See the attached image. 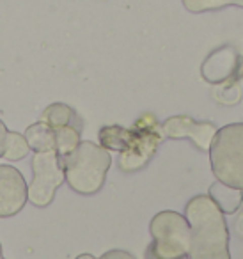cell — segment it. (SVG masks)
Wrapping results in <instances>:
<instances>
[{"label":"cell","mask_w":243,"mask_h":259,"mask_svg":"<svg viewBox=\"0 0 243 259\" xmlns=\"http://www.w3.org/2000/svg\"><path fill=\"white\" fill-rule=\"evenodd\" d=\"M217 126L208 121H195L190 115H172L161 124L164 139H192L195 146L202 151H210L211 142L217 135Z\"/></svg>","instance_id":"7"},{"label":"cell","mask_w":243,"mask_h":259,"mask_svg":"<svg viewBox=\"0 0 243 259\" xmlns=\"http://www.w3.org/2000/svg\"><path fill=\"white\" fill-rule=\"evenodd\" d=\"M132 130V142H130L128 149H125L119 156V169L123 172H135V170L146 167L164 139L161 126H158L154 117L149 114L142 115Z\"/></svg>","instance_id":"6"},{"label":"cell","mask_w":243,"mask_h":259,"mask_svg":"<svg viewBox=\"0 0 243 259\" xmlns=\"http://www.w3.org/2000/svg\"><path fill=\"white\" fill-rule=\"evenodd\" d=\"M133 139V130L123 128V126H105L100 130V144L105 149L123 153L128 149Z\"/></svg>","instance_id":"13"},{"label":"cell","mask_w":243,"mask_h":259,"mask_svg":"<svg viewBox=\"0 0 243 259\" xmlns=\"http://www.w3.org/2000/svg\"><path fill=\"white\" fill-rule=\"evenodd\" d=\"M210 197L217 202V206L227 215H232L239 209V206L243 204V192L241 188L231 187L225 185L222 181L217 180V183H213L210 187Z\"/></svg>","instance_id":"10"},{"label":"cell","mask_w":243,"mask_h":259,"mask_svg":"<svg viewBox=\"0 0 243 259\" xmlns=\"http://www.w3.org/2000/svg\"><path fill=\"white\" fill-rule=\"evenodd\" d=\"M29 201V187L18 169L0 165V219L18 215Z\"/></svg>","instance_id":"8"},{"label":"cell","mask_w":243,"mask_h":259,"mask_svg":"<svg viewBox=\"0 0 243 259\" xmlns=\"http://www.w3.org/2000/svg\"><path fill=\"white\" fill-rule=\"evenodd\" d=\"M55 130V142H57V148L55 151L59 153V156L66 158L68 155H71L76 148L80 146V132L82 130L75 128V126H59Z\"/></svg>","instance_id":"14"},{"label":"cell","mask_w":243,"mask_h":259,"mask_svg":"<svg viewBox=\"0 0 243 259\" xmlns=\"http://www.w3.org/2000/svg\"><path fill=\"white\" fill-rule=\"evenodd\" d=\"M25 139L34 153L55 151V148H57L55 130L45 121H37L34 124H30L25 130Z\"/></svg>","instance_id":"11"},{"label":"cell","mask_w":243,"mask_h":259,"mask_svg":"<svg viewBox=\"0 0 243 259\" xmlns=\"http://www.w3.org/2000/svg\"><path fill=\"white\" fill-rule=\"evenodd\" d=\"M39 121L48 122L52 128H59V126H75V128L82 130V121H80L78 114L66 103H52L50 107L45 108Z\"/></svg>","instance_id":"12"},{"label":"cell","mask_w":243,"mask_h":259,"mask_svg":"<svg viewBox=\"0 0 243 259\" xmlns=\"http://www.w3.org/2000/svg\"><path fill=\"white\" fill-rule=\"evenodd\" d=\"M0 259H4L2 257V245H0Z\"/></svg>","instance_id":"21"},{"label":"cell","mask_w":243,"mask_h":259,"mask_svg":"<svg viewBox=\"0 0 243 259\" xmlns=\"http://www.w3.org/2000/svg\"><path fill=\"white\" fill-rule=\"evenodd\" d=\"M76 259H98V257H94V255H91V254H80Z\"/></svg>","instance_id":"20"},{"label":"cell","mask_w":243,"mask_h":259,"mask_svg":"<svg viewBox=\"0 0 243 259\" xmlns=\"http://www.w3.org/2000/svg\"><path fill=\"white\" fill-rule=\"evenodd\" d=\"M210 162L218 181L243 190V122L218 130L210 148Z\"/></svg>","instance_id":"4"},{"label":"cell","mask_w":243,"mask_h":259,"mask_svg":"<svg viewBox=\"0 0 243 259\" xmlns=\"http://www.w3.org/2000/svg\"><path fill=\"white\" fill-rule=\"evenodd\" d=\"M236 227H238V231H239V234L243 236V213L239 215V219H238V224H236Z\"/></svg>","instance_id":"19"},{"label":"cell","mask_w":243,"mask_h":259,"mask_svg":"<svg viewBox=\"0 0 243 259\" xmlns=\"http://www.w3.org/2000/svg\"><path fill=\"white\" fill-rule=\"evenodd\" d=\"M100 259H135V255L130 254L126 250H119V248H114V250H108L101 255Z\"/></svg>","instance_id":"17"},{"label":"cell","mask_w":243,"mask_h":259,"mask_svg":"<svg viewBox=\"0 0 243 259\" xmlns=\"http://www.w3.org/2000/svg\"><path fill=\"white\" fill-rule=\"evenodd\" d=\"M6 137H8V128L2 121H0V156H4V148H6Z\"/></svg>","instance_id":"18"},{"label":"cell","mask_w":243,"mask_h":259,"mask_svg":"<svg viewBox=\"0 0 243 259\" xmlns=\"http://www.w3.org/2000/svg\"><path fill=\"white\" fill-rule=\"evenodd\" d=\"M192 227L190 259H231L224 211L210 195H195L185 206Z\"/></svg>","instance_id":"1"},{"label":"cell","mask_w":243,"mask_h":259,"mask_svg":"<svg viewBox=\"0 0 243 259\" xmlns=\"http://www.w3.org/2000/svg\"><path fill=\"white\" fill-rule=\"evenodd\" d=\"M153 241L146 248V259H190L192 227L185 215L160 211L149 224Z\"/></svg>","instance_id":"3"},{"label":"cell","mask_w":243,"mask_h":259,"mask_svg":"<svg viewBox=\"0 0 243 259\" xmlns=\"http://www.w3.org/2000/svg\"><path fill=\"white\" fill-rule=\"evenodd\" d=\"M236 68H238V54L231 47H222L210 54L200 68V73L210 83H220L232 76Z\"/></svg>","instance_id":"9"},{"label":"cell","mask_w":243,"mask_h":259,"mask_svg":"<svg viewBox=\"0 0 243 259\" xmlns=\"http://www.w3.org/2000/svg\"><path fill=\"white\" fill-rule=\"evenodd\" d=\"M66 181L76 194L93 195L101 190L105 178L112 165V156L108 149L94 142H80V146L62 158Z\"/></svg>","instance_id":"2"},{"label":"cell","mask_w":243,"mask_h":259,"mask_svg":"<svg viewBox=\"0 0 243 259\" xmlns=\"http://www.w3.org/2000/svg\"><path fill=\"white\" fill-rule=\"evenodd\" d=\"M30 151H32V149H30L25 135L18 134V132H8L4 156H2V158H6L8 162H16V160L25 158Z\"/></svg>","instance_id":"15"},{"label":"cell","mask_w":243,"mask_h":259,"mask_svg":"<svg viewBox=\"0 0 243 259\" xmlns=\"http://www.w3.org/2000/svg\"><path fill=\"white\" fill-rule=\"evenodd\" d=\"M183 6L190 13H206V11H218L227 6L243 8V0H183Z\"/></svg>","instance_id":"16"},{"label":"cell","mask_w":243,"mask_h":259,"mask_svg":"<svg viewBox=\"0 0 243 259\" xmlns=\"http://www.w3.org/2000/svg\"><path fill=\"white\" fill-rule=\"evenodd\" d=\"M66 181L62 160L57 151L36 153L32 158V181L29 185V201L37 208L52 204L55 192Z\"/></svg>","instance_id":"5"}]
</instances>
